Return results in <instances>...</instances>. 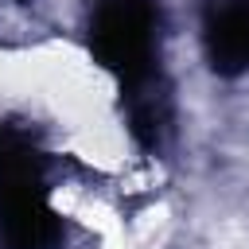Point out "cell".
I'll return each mask as SVG.
<instances>
[{
	"label": "cell",
	"instance_id": "cell-1",
	"mask_svg": "<svg viewBox=\"0 0 249 249\" xmlns=\"http://www.w3.org/2000/svg\"><path fill=\"white\" fill-rule=\"evenodd\" d=\"M62 226L47 202L43 156L35 144L0 124V249H54Z\"/></svg>",
	"mask_w": 249,
	"mask_h": 249
},
{
	"label": "cell",
	"instance_id": "cell-2",
	"mask_svg": "<svg viewBox=\"0 0 249 249\" xmlns=\"http://www.w3.org/2000/svg\"><path fill=\"white\" fill-rule=\"evenodd\" d=\"M89 51L124 93L163 78L156 0H97L89 16Z\"/></svg>",
	"mask_w": 249,
	"mask_h": 249
},
{
	"label": "cell",
	"instance_id": "cell-3",
	"mask_svg": "<svg viewBox=\"0 0 249 249\" xmlns=\"http://www.w3.org/2000/svg\"><path fill=\"white\" fill-rule=\"evenodd\" d=\"M202 51L214 74L237 78L249 70V0H206Z\"/></svg>",
	"mask_w": 249,
	"mask_h": 249
}]
</instances>
